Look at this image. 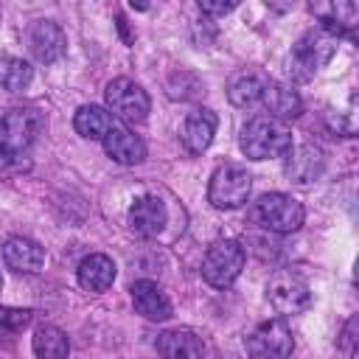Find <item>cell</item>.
<instances>
[{
  "mask_svg": "<svg viewBox=\"0 0 359 359\" xmlns=\"http://www.w3.org/2000/svg\"><path fill=\"white\" fill-rule=\"evenodd\" d=\"M73 126H76V132H79L81 137H87V140H104V135L112 129V115H109L107 109L95 107V104H87V107H81V109L76 112Z\"/></svg>",
  "mask_w": 359,
  "mask_h": 359,
  "instance_id": "cell-21",
  "label": "cell"
},
{
  "mask_svg": "<svg viewBox=\"0 0 359 359\" xmlns=\"http://www.w3.org/2000/svg\"><path fill=\"white\" fill-rule=\"evenodd\" d=\"M250 174L241 168V165H233V163H224L213 171L210 177V185H208V202L219 210H233V208H241L250 196Z\"/></svg>",
  "mask_w": 359,
  "mask_h": 359,
  "instance_id": "cell-6",
  "label": "cell"
},
{
  "mask_svg": "<svg viewBox=\"0 0 359 359\" xmlns=\"http://www.w3.org/2000/svg\"><path fill=\"white\" fill-rule=\"evenodd\" d=\"M104 98H107V107L118 118H123L126 123H140L149 115V95H146V90L137 81L126 79V76L112 79L107 84V90H104Z\"/></svg>",
  "mask_w": 359,
  "mask_h": 359,
  "instance_id": "cell-8",
  "label": "cell"
},
{
  "mask_svg": "<svg viewBox=\"0 0 359 359\" xmlns=\"http://www.w3.org/2000/svg\"><path fill=\"white\" fill-rule=\"evenodd\" d=\"M309 11L328 28L331 34H351L356 25V6L353 0H309Z\"/></svg>",
  "mask_w": 359,
  "mask_h": 359,
  "instance_id": "cell-11",
  "label": "cell"
},
{
  "mask_svg": "<svg viewBox=\"0 0 359 359\" xmlns=\"http://www.w3.org/2000/svg\"><path fill=\"white\" fill-rule=\"evenodd\" d=\"M241 0H199V8L208 14V17H224L230 14Z\"/></svg>",
  "mask_w": 359,
  "mask_h": 359,
  "instance_id": "cell-26",
  "label": "cell"
},
{
  "mask_svg": "<svg viewBox=\"0 0 359 359\" xmlns=\"http://www.w3.org/2000/svg\"><path fill=\"white\" fill-rule=\"evenodd\" d=\"M31 65L17 56H0V87L8 93H20L31 81Z\"/></svg>",
  "mask_w": 359,
  "mask_h": 359,
  "instance_id": "cell-24",
  "label": "cell"
},
{
  "mask_svg": "<svg viewBox=\"0 0 359 359\" xmlns=\"http://www.w3.org/2000/svg\"><path fill=\"white\" fill-rule=\"evenodd\" d=\"M28 320H31V311H25V309H0V325H6L11 331L25 328Z\"/></svg>",
  "mask_w": 359,
  "mask_h": 359,
  "instance_id": "cell-25",
  "label": "cell"
},
{
  "mask_svg": "<svg viewBox=\"0 0 359 359\" xmlns=\"http://www.w3.org/2000/svg\"><path fill=\"white\" fill-rule=\"evenodd\" d=\"M238 143L250 160H269V157H280L292 149V135L283 121H278L272 115H255L241 129Z\"/></svg>",
  "mask_w": 359,
  "mask_h": 359,
  "instance_id": "cell-1",
  "label": "cell"
},
{
  "mask_svg": "<svg viewBox=\"0 0 359 359\" xmlns=\"http://www.w3.org/2000/svg\"><path fill=\"white\" fill-rule=\"evenodd\" d=\"M303 216H306L303 205L294 196L280 194V191L264 194L252 208V219L264 230H272V233H294V230H300Z\"/></svg>",
  "mask_w": 359,
  "mask_h": 359,
  "instance_id": "cell-4",
  "label": "cell"
},
{
  "mask_svg": "<svg viewBox=\"0 0 359 359\" xmlns=\"http://www.w3.org/2000/svg\"><path fill=\"white\" fill-rule=\"evenodd\" d=\"M266 8H272L275 14H286L289 8H294V0H264Z\"/></svg>",
  "mask_w": 359,
  "mask_h": 359,
  "instance_id": "cell-27",
  "label": "cell"
},
{
  "mask_svg": "<svg viewBox=\"0 0 359 359\" xmlns=\"http://www.w3.org/2000/svg\"><path fill=\"white\" fill-rule=\"evenodd\" d=\"M266 300L272 303V309L278 314H297V311L309 309L311 292H309V283L297 272L278 269V272H272V278L266 283Z\"/></svg>",
  "mask_w": 359,
  "mask_h": 359,
  "instance_id": "cell-7",
  "label": "cell"
},
{
  "mask_svg": "<svg viewBox=\"0 0 359 359\" xmlns=\"http://www.w3.org/2000/svg\"><path fill=\"white\" fill-rule=\"evenodd\" d=\"M334 53H337V34H331L323 25L306 31L297 39V45H294V50L289 56V73H292V79H297V81L311 79L317 73V67H323Z\"/></svg>",
  "mask_w": 359,
  "mask_h": 359,
  "instance_id": "cell-3",
  "label": "cell"
},
{
  "mask_svg": "<svg viewBox=\"0 0 359 359\" xmlns=\"http://www.w3.org/2000/svg\"><path fill=\"white\" fill-rule=\"evenodd\" d=\"M129 3H132L137 11H146V8H149V0H129Z\"/></svg>",
  "mask_w": 359,
  "mask_h": 359,
  "instance_id": "cell-28",
  "label": "cell"
},
{
  "mask_svg": "<svg viewBox=\"0 0 359 359\" xmlns=\"http://www.w3.org/2000/svg\"><path fill=\"white\" fill-rule=\"evenodd\" d=\"M3 261H6V266L14 269V272L34 275V272H39L42 264H45V250H42L36 241L25 238V236H14V238H8V241L3 244Z\"/></svg>",
  "mask_w": 359,
  "mask_h": 359,
  "instance_id": "cell-12",
  "label": "cell"
},
{
  "mask_svg": "<svg viewBox=\"0 0 359 359\" xmlns=\"http://www.w3.org/2000/svg\"><path fill=\"white\" fill-rule=\"evenodd\" d=\"M294 348L292 328L283 320H266L247 337V351L261 359H280L289 356Z\"/></svg>",
  "mask_w": 359,
  "mask_h": 359,
  "instance_id": "cell-9",
  "label": "cell"
},
{
  "mask_svg": "<svg viewBox=\"0 0 359 359\" xmlns=\"http://www.w3.org/2000/svg\"><path fill=\"white\" fill-rule=\"evenodd\" d=\"M115 280V264L104 252H93L79 264V283L87 292H104Z\"/></svg>",
  "mask_w": 359,
  "mask_h": 359,
  "instance_id": "cell-19",
  "label": "cell"
},
{
  "mask_svg": "<svg viewBox=\"0 0 359 359\" xmlns=\"http://www.w3.org/2000/svg\"><path fill=\"white\" fill-rule=\"evenodd\" d=\"M165 224V205L157 199V196H140L132 208H129V227L143 236V238H151L163 230Z\"/></svg>",
  "mask_w": 359,
  "mask_h": 359,
  "instance_id": "cell-16",
  "label": "cell"
},
{
  "mask_svg": "<svg viewBox=\"0 0 359 359\" xmlns=\"http://www.w3.org/2000/svg\"><path fill=\"white\" fill-rule=\"evenodd\" d=\"M104 151H107L115 163H121V165H137V163H143V157H146L143 140H140L137 135H132L129 129L115 126V123H112V129L104 135Z\"/></svg>",
  "mask_w": 359,
  "mask_h": 359,
  "instance_id": "cell-15",
  "label": "cell"
},
{
  "mask_svg": "<svg viewBox=\"0 0 359 359\" xmlns=\"http://www.w3.org/2000/svg\"><path fill=\"white\" fill-rule=\"evenodd\" d=\"M157 351H160L163 356H171V359H177V356H202V353H205V345H202L199 337H194L191 331L180 328V331H165V334H160Z\"/></svg>",
  "mask_w": 359,
  "mask_h": 359,
  "instance_id": "cell-22",
  "label": "cell"
},
{
  "mask_svg": "<svg viewBox=\"0 0 359 359\" xmlns=\"http://www.w3.org/2000/svg\"><path fill=\"white\" fill-rule=\"evenodd\" d=\"M70 351V342H67V334L56 325H45L34 334V353L36 356H45V359H62L67 356Z\"/></svg>",
  "mask_w": 359,
  "mask_h": 359,
  "instance_id": "cell-23",
  "label": "cell"
},
{
  "mask_svg": "<svg viewBox=\"0 0 359 359\" xmlns=\"http://www.w3.org/2000/svg\"><path fill=\"white\" fill-rule=\"evenodd\" d=\"M213 135H216V115L210 109H194L180 129V140L191 154H202L210 146Z\"/></svg>",
  "mask_w": 359,
  "mask_h": 359,
  "instance_id": "cell-13",
  "label": "cell"
},
{
  "mask_svg": "<svg viewBox=\"0 0 359 359\" xmlns=\"http://www.w3.org/2000/svg\"><path fill=\"white\" fill-rule=\"evenodd\" d=\"M28 48H31V53H34L36 62L50 65V62H56V59L65 56V50H67V36H65V31H62L56 22H50V20H36V22L28 28Z\"/></svg>",
  "mask_w": 359,
  "mask_h": 359,
  "instance_id": "cell-10",
  "label": "cell"
},
{
  "mask_svg": "<svg viewBox=\"0 0 359 359\" xmlns=\"http://www.w3.org/2000/svg\"><path fill=\"white\" fill-rule=\"evenodd\" d=\"M241 269H244V250L233 238L210 244L202 258V278L216 289L230 286L241 275Z\"/></svg>",
  "mask_w": 359,
  "mask_h": 359,
  "instance_id": "cell-5",
  "label": "cell"
},
{
  "mask_svg": "<svg viewBox=\"0 0 359 359\" xmlns=\"http://www.w3.org/2000/svg\"><path fill=\"white\" fill-rule=\"evenodd\" d=\"M0 289H3V278H0Z\"/></svg>",
  "mask_w": 359,
  "mask_h": 359,
  "instance_id": "cell-29",
  "label": "cell"
},
{
  "mask_svg": "<svg viewBox=\"0 0 359 359\" xmlns=\"http://www.w3.org/2000/svg\"><path fill=\"white\" fill-rule=\"evenodd\" d=\"M129 292H132V303H135L137 314H143L146 320L163 323L171 317V300L154 280H135Z\"/></svg>",
  "mask_w": 359,
  "mask_h": 359,
  "instance_id": "cell-14",
  "label": "cell"
},
{
  "mask_svg": "<svg viewBox=\"0 0 359 359\" xmlns=\"http://www.w3.org/2000/svg\"><path fill=\"white\" fill-rule=\"evenodd\" d=\"M264 87H266V79L255 70H241L230 79L227 84V98L230 104L236 107H255L264 95Z\"/></svg>",
  "mask_w": 359,
  "mask_h": 359,
  "instance_id": "cell-20",
  "label": "cell"
},
{
  "mask_svg": "<svg viewBox=\"0 0 359 359\" xmlns=\"http://www.w3.org/2000/svg\"><path fill=\"white\" fill-rule=\"evenodd\" d=\"M261 101L266 104L269 115L278 118V121H292L303 112V101H300L297 90L289 87V84H280V81H266Z\"/></svg>",
  "mask_w": 359,
  "mask_h": 359,
  "instance_id": "cell-18",
  "label": "cell"
},
{
  "mask_svg": "<svg viewBox=\"0 0 359 359\" xmlns=\"http://www.w3.org/2000/svg\"><path fill=\"white\" fill-rule=\"evenodd\" d=\"M45 118L34 107H14L0 118V157L14 160L20 157L42 132Z\"/></svg>",
  "mask_w": 359,
  "mask_h": 359,
  "instance_id": "cell-2",
  "label": "cell"
},
{
  "mask_svg": "<svg viewBox=\"0 0 359 359\" xmlns=\"http://www.w3.org/2000/svg\"><path fill=\"white\" fill-rule=\"evenodd\" d=\"M289 151H292V149H289ZM323 168H325V157H323V151H320L317 146L306 143V146H297V149L289 154L286 177H289L292 182L306 185V182H314V180L323 174Z\"/></svg>",
  "mask_w": 359,
  "mask_h": 359,
  "instance_id": "cell-17",
  "label": "cell"
}]
</instances>
